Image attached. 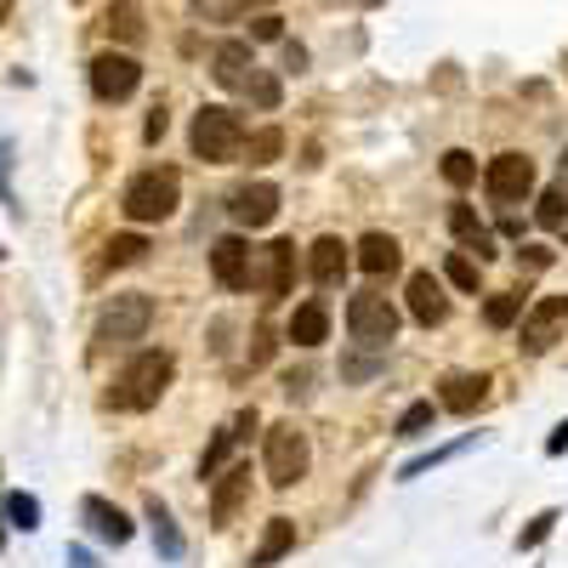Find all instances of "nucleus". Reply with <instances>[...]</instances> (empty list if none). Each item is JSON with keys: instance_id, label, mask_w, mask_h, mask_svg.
I'll return each instance as SVG.
<instances>
[{"instance_id": "1", "label": "nucleus", "mask_w": 568, "mask_h": 568, "mask_svg": "<svg viewBox=\"0 0 568 568\" xmlns=\"http://www.w3.org/2000/svg\"><path fill=\"white\" fill-rule=\"evenodd\" d=\"M176 382V358L165 353V347H142L120 375H114V387H109V409H120V415H149L160 398H165V387Z\"/></svg>"}, {"instance_id": "2", "label": "nucleus", "mask_w": 568, "mask_h": 568, "mask_svg": "<svg viewBox=\"0 0 568 568\" xmlns=\"http://www.w3.org/2000/svg\"><path fill=\"white\" fill-rule=\"evenodd\" d=\"M307 466H313V444L296 420H278L273 433H267V449H262V471H267V484L273 489H296L307 478Z\"/></svg>"}, {"instance_id": "3", "label": "nucleus", "mask_w": 568, "mask_h": 568, "mask_svg": "<svg viewBox=\"0 0 568 568\" xmlns=\"http://www.w3.org/2000/svg\"><path fill=\"white\" fill-rule=\"evenodd\" d=\"M176 200H182V176H176L171 165H154V171H142V176L125 182L120 211H125L131 222H165V216L176 211Z\"/></svg>"}, {"instance_id": "4", "label": "nucleus", "mask_w": 568, "mask_h": 568, "mask_svg": "<svg viewBox=\"0 0 568 568\" xmlns=\"http://www.w3.org/2000/svg\"><path fill=\"white\" fill-rule=\"evenodd\" d=\"M187 142H194V154L205 165H233L240 149H245V120L233 109H222V103H211V109L194 114V136H187Z\"/></svg>"}, {"instance_id": "5", "label": "nucleus", "mask_w": 568, "mask_h": 568, "mask_svg": "<svg viewBox=\"0 0 568 568\" xmlns=\"http://www.w3.org/2000/svg\"><path fill=\"white\" fill-rule=\"evenodd\" d=\"M149 324H154V302L142 296V291H120L98 313V342L103 347H131V342L149 336Z\"/></svg>"}, {"instance_id": "6", "label": "nucleus", "mask_w": 568, "mask_h": 568, "mask_svg": "<svg viewBox=\"0 0 568 568\" xmlns=\"http://www.w3.org/2000/svg\"><path fill=\"white\" fill-rule=\"evenodd\" d=\"M347 329H353V342H364V347H393V336H398V307H393L387 296L364 291V296L347 302Z\"/></svg>"}, {"instance_id": "7", "label": "nucleus", "mask_w": 568, "mask_h": 568, "mask_svg": "<svg viewBox=\"0 0 568 568\" xmlns=\"http://www.w3.org/2000/svg\"><path fill=\"white\" fill-rule=\"evenodd\" d=\"M142 85V63L131 52H98L91 58V98L98 103H125Z\"/></svg>"}, {"instance_id": "8", "label": "nucleus", "mask_w": 568, "mask_h": 568, "mask_svg": "<svg viewBox=\"0 0 568 568\" xmlns=\"http://www.w3.org/2000/svg\"><path fill=\"white\" fill-rule=\"evenodd\" d=\"M568 336V296H540L529 313H524V347L529 358H540V353H551L557 342Z\"/></svg>"}, {"instance_id": "9", "label": "nucleus", "mask_w": 568, "mask_h": 568, "mask_svg": "<svg viewBox=\"0 0 568 568\" xmlns=\"http://www.w3.org/2000/svg\"><path fill=\"white\" fill-rule=\"evenodd\" d=\"M484 194H489L495 205H524V200L535 194V165H529V154H495L489 171H484Z\"/></svg>"}, {"instance_id": "10", "label": "nucleus", "mask_w": 568, "mask_h": 568, "mask_svg": "<svg viewBox=\"0 0 568 568\" xmlns=\"http://www.w3.org/2000/svg\"><path fill=\"white\" fill-rule=\"evenodd\" d=\"M291 273H296V245H291V240H273V245L262 251V267H256V256H251V284H256L267 302L291 296Z\"/></svg>"}, {"instance_id": "11", "label": "nucleus", "mask_w": 568, "mask_h": 568, "mask_svg": "<svg viewBox=\"0 0 568 568\" xmlns=\"http://www.w3.org/2000/svg\"><path fill=\"white\" fill-rule=\"evenodd\" d=\"M227 216L240 222V227H267V222L278 216V187H273V182L233 187V194H227Z\"/></svg>"}, {"instance_id": "12", "label": "nucleus", "mask_w": 568, "mask_h": 568, "mask_svg": "<svg viewBox=\"0 0 568 568\" xmlns=\"http://www.w3.org/2000/svg\"><path fill=\"white\" fill-rule=\"evenodd\" d=\"M211 273H216V284L222 291H251V245L245 240H216L211 245Z\"/></svg>"}, {"instance_id": "13", "label": "nucleus", "mask_w": 568, "mask_h": 568, "mask_svg": "<svg viewBox=\"0 0 568 568\" xmlns=\"http://www.w3.org/2000/svg\"><path fill=\"white\" fill-rule=\"evenodd\" d=\"M245 500H251V466H227L222 478H216V489H211V524L227 529Z\"/></svg>"}, {"instance_id": "14", "label": "nucleus", "mask_w": 568, "mask_h": 568, "mask_svg": "<svg viewBox=\"0 0 568 568\" xmlns=\"http://www.w3.org/2000/svg\"><path fill=\"white\" fill-rule=\"evenodd\" d=\"M80 517H85V529L98 535V540H109V546H125L131 540V517L114 500H103V495H85L80 500Z\"/></svg>"}, {"instance_id": "15", "label": "nucleus", "mask_w": 568, "mask_h": 568, "mask_svg": "<svg viewBox=\"0 0 568 568\" xmlns=\"http://www.w3.org/2000/svg\"><path fill=\"white\" fill-rule=\"evenodd\" d=\"M307 267H313V284H318V291H336V284L347 278V267H353V256H347V245L336 240V233H324V240L307 251Z\"/></svg>"}, {"instance_id": "16", "label": "nucleus", "mask_w": 568, "mask_h": 568, "mask_svg": "<svg viewBox=\"0 0 568 568\" xmlns=\"http://www.w3.org/2000/svg\"><path fill=\"white\" fill-rule=\"evenodd\" d=\"M251 69H256V58H251V40H222V45H216L211 74H216V85H222V91H245Z\"/></svg>"}, {"instance_id": "17", "label": "nucleus", "mask_w": 568, "mask_h": 568, "mask_svg": "<svg viewBox=\"0 0 568 568\" xmlns=\"http://www.w3.org/2000/svg\"><path fill=\"white\" fill-rule=\"evenodd\" d=\"M409 318L415 324H444L449 318V296H444V284L433 273H409Z\"/></svg>"}, {"instance_id": "18", "label": "nucleus", "mask_w": 568, "mask_h": 568, "mask_svg": "<svg viewBox=\"0 0 568 568\" xmlns=\"http://www.w3.org/2000/svg\"><path fill=\"white\" fill-rule=\"evenodd\" d=\"M251 433H256V409H240V420H233V426H222V433L211 438V449L200 455V478H216V471H222V460H227L233 449H240Z\"/></svg>"}, {"instance_id": "19", "label": "nucleus", "mask_w": 568, "mask_h": 568, "mask_svg": "<svg viewBox=\"0 0 568 568\" xmlns=\"http://www.w3.org/2000/svg\"><path fill=\"white\" fill-rule=\"evenodd\" d=\"M449 227H455V240L466 245V251H478V262H495L500 251H495V233L478 222V211H471V205H455L449 211Z\"/></svg>"}, {"instance_id": "20", "label": "nucleus", "mask_w": 568, "mask_h": 568, "mask_svg": "<svg viewBox=\"0 0 568 568\" xmlns=\"http://www.w3.org/2000/svg\"><path fill=\"white\" fill-rule=\"evenodd\" d=\"M284 336H291L296 347H318V342L329 336V307H324V302H302V307L291 313V324H284Z\"/></svg>"}, {"instance_id": "21", "label": "nucleus", "mask_w": 568, "mask_h": 568, "mask_svg": "<svg viewBox=\"0 0 568 568\" xmlns=\"http://www.w3.org/2000/svg\"><path fill=\"white\" fill-rule=\"evenodd\" d=\"M296 551V524L291 517H273V524L262 529V540H256V551H251V568H273L278 557H291Z\"/></svg>"}, {"instance_id": "22", "label": "nucleus", "mask_w": 568, "mask_h": 568, "mask_svg": "<svg viewBox=\"0 0 568 568\" xmlns=\"http://www.w3.org/2000/svg\"><path fill=\"white\" fill-rule=\"evenodd\" d=\"M484 398H489V375H449L444 393H438V404L455 409V415H471Z\"/></svg>"}, {"instance_id": "23", "label": "nucleus", "mask_w": 568, "mask_h": 568, "mask_svg": "<svg viewBox=\"0 0 568 568\" xmlns=\"http://www.w3.org/2000/svg\"><path fill=\"white\" fill-rule=\"evenodd\" d=\"M358 267L369 278L398 273V240H393V233H364V240H358Z\"/></svg>"}, {"instance_id": "24", "label": "nucleus", "mask_w": 568, "mask_h": 568, "mask_svg": "<svg viewBox=\"0 0 568 568\" xmlns=\"http://www.w3.org/2000/svg\"><path fill=\"white\" fill-rule=\"evenodd\" d=\"M149 524H154V546H160V557H165V562H176V557H182V535H176L171 511H165L160 500H149Z\"/></svg>"}, {"instance_id": "25", "label": "nucleus", "mask_w": 568, "mask_h": 568, "mask_svg": "<svg viewBox=\"0 0 568 568\" xmlns=\"http://www.w3.org/2000/svg\"><path fill=\"white\" fill-rule=\"evenodd\" d=\"M240 154H251V165H273V160L284 154V131H278V125H262L256 136H245Z\"/></svg>"}, {"instance_id": "26", "label": "nucleus", "mask_w": 568, "mask_h": 568, "mask_svg": "<svg viewBox=\"0 0 568 568\" xmlns=\"http://www.w3.org/2000/svg\"><path fill=\"white\" fill-rule=\"evenodd\" d=\"M103 23H109V34H114V40H125V45H136V40H142V12L131 7V0L109 7V18H103Z\"/></svg>"}, {"instance_id": "27", "label": "nucleus", "mask_w": 568, "mask_h": 568, "mask_svg": "<svg viewBox=\"0 0 568 568\" xmlns=\"http://www.w3.org/2000/svg\"><path fill=\"white\" fill-rule=\"evenodd\" d=\"M535 222H540V227H562V222H568V182H562V187H546L540 205H535Z\"/></svg>"}, {"instance_id": "28", "label": "nucleus", "mask_w": 568, "mask_h": 568, "mask_svg": "<svg viewBox=\"0 0 568 568\" xmlns=\"http://www.w3.org/2000/svg\"><path fill=\"white\" fill-rule=\"evenodd\" d=\"M149 256V240H142V233H120V240H109V267H131V262H142Z\"/></svg>"}, {"instance_id": "29", "label": "nucleus", "mask_w": 568, "mask_h": 568, "mask_svg": "<svg viewBox=\"0 0 568 568\" xmlns=\"http://www.w3.org/2000/svg\"><path fill=\"white\" fill-rule=\"evenodd\" d=\"M7 524L23 529V535H34L40 529V500L34 495H7Z\"/></svg>"}, {"instance_id": "30", "label": "nucleus", "mask_w": 568, "mask_h": 568, "mask_svg": "<svg viewBox=\"0 0 568 568\" xmlns=\"http://www.w3.org/2000/svg\"><path fill=\"white\" fill-rule=\"evenodd\" d=\"M444 182L449 187H471V182H478V160H471L466 149H449L444 154Z\"/></svg>"}, {"instance_id": "31", "label": "nucleus", "mask_w": 568, "mask_h": 568, "mask_svg": "<svg viewBox=\"0 0 568 568\" xmlns=\"http://www.w3.org/2000/svg\"><path fill=\"white\" fill-rule=\"evenodd\" d=\"M517 313H524V296H517V291H500V296H489V307H484L489 329H506V324H517Z\"/></svg>"}, {"instance_id": "32", "label": "nucleus", "mask_w": 568, "mask_h": 568, "mask_svg": "<svg viewBox=\"0 0 568 568\" xmlns=\"http://www.w3.org/2000/svg\"><path fill=\"white\" fill-rule=\"evenodd\" d=\"M245 98H251L256 109H278V80H273L267 69H251V80H245Z\"/></svg>"}, {"instance_id": "33", "label": "nucleus", "mask_w": 568, "mask_h": 568, "mask_svg": "<svg viewBox=\"0 0 568 568\" xmlns=\"http://www.w3.org/2000/svg\"><path fill=\"white\" fill-rule=\"evenodd\" d=\"M444 273H449V284H455V291H466V296L478 291V262H471V256H460V251H455V256L444 262Z\"/></svg>"}, {"instance_id": "34", "label": "nucleus", "mask_w": 568, "mask_h": 568, "mask_svg": "<svg viewBox=\"0 0 568 568\" xmlns=\"http://www.w3.org/2000/svg\"><path fill=\"white\" fill-rule=\"evenodd\" d=\"M433 404H409L404 415H398V438H426V426H433Z\"/></svg>"}, {"instance_id": "35", "label": "nucleus", "mask_w": 568, "mask_h": 568, "mask_svg": "<svg viewBox=\"0 0 568 568\" xmlns=\"http://www.w3.org/2000/svg\"><path fill=\"white\" fill-rule=\"evenodd\" d=\"M557 524H562V517H557V511H540V517H535V524H529L524 535H517V551H535V546H546V535H551Z\"/></svg>"}, {"instance_id": "36", "label": "nucleus", "mask_w": 568, "mask_h": 568, "mask_svg": "<svg viewBox=\"0 0 568 568\" xmlns=\"http://www.w3.org/2000/svg\"><path fill=\"white\" fill-rule=\"evenodd\" d=\"M7 176H12V142H0V200H7V211L18 216V205H12V182H7Z\"/></svg>"}, {"instance_id": "37", "label": "nucleus", "mask_w": 568, "mask_h": 568, "mask_svg": "<svg viewBox=\"0 0 568 568\" xmlns=\"http://www.w3.org/2000/svg\"><path fill=\"white\" fill-rule=\"evenodd\" d=\"M284 34V23L273 18V12H262V18H251V40H278Z\"/></svg>"}, {"instance_id": "38", "label": "nucleus", "mask_w": 568, "mask_h": 568, "mask_svg": "<svg viewBox=\"0 0 568 568\" xmlns=\"http://www.w3.org/2000/svg\"><path fill=\"white\" fill-rule=\"evenodd\" d=\"M517 262H524L529 273H546V267H551V251H546V245H524V256H517Z\"/></svg>"}, {"instance_id": "39", "label": "nucleus", "mask_w": 568, "mask_h": 568, "mask_svg": "<svg viewBox=\"0 0 568 568\" xmlns=\"http://www.w3.org/2000/svg\"><path fill=\"white\" fill-rule=\"evenodd\" d=\"M165 125H171V120H165V109H154V114H149V125H142V136L160 142V136H165Z\"/></svg>"}, {"instance_id": "40", "label": "nucleus", "mask_w": 568, "mask_h": 568, "mask_svg": "<svg viewBox=\"0 0 568 568\" xmlns=\"http://www.w3.org/2000/svg\"><path fill=\"white\" fill-rule=\"evenodd\" d=\"M267 353H273V336H267V329H256V347H251V369H256V364H267Z\"/></svg>"}, {"instance_id": "41", "label": "nucleus", "mask_w": 568, "mask_h": 568, "mask_svg": "<svg viewBox=\"0 0 568 568\" xmlns=\"http://www.w3.org/2000/svg\"><path fill=\"white\" fill-rule=\"evenodd\" d=\"M284 69H291V74L307 69V52H302V45H284Z\"/></svg>"}, {"instance_id": "42", "label": "nucleus", "mask_w": 568, "mask_h": 568, "mask_svg": "<svg viewBox=\"0 0 568 568\" xmlns=\"http://www.w3.org/2000/svg\"><path fill=\"white\" fill-rule=\"evenodd\" d=\"M562 449H568V420H562V426H557V433L546 438V455H562Z\"/></svg>"}, {"instance_id": "43", "label": "nucleus", "mask_w": 568, "mask_h": 568, "mask_svg": "<svg viewBox=\"0 0 568 568\" xmlns=\"http://www.w3.org/2000/svg\"><path fill=\"white\" fill-rule=\"evenodd\" d=\"M69 568H98V562H91L85 551H69Z\"/></svg>"}, {"instance_id": "44", "label": "nucleus", "mask_w": 568, "mask_h": 568, "mask_svg": "<svg viewBox=\"0 0 568 568\" xmlns=\"http://www.w3.org/2000/svg\"><path fill=\"white\" fill-rule=\"evenodd\" d=\"M562 176H568V149H562Z\"/></svg>"}, {"instance_id": "45", "label": "nucleus", "mask_w": 568, "mask_h": 568, "mask_svg": "<svg viewBox=\"0 0 568 568\" xmlns=\"http://www.w3.org/2000/svg\"><path fill=\"white\" fill-rule=\"evenodd\" d=\"M251 7H273V0H251Z\"/></svg>"}]
</instances>
